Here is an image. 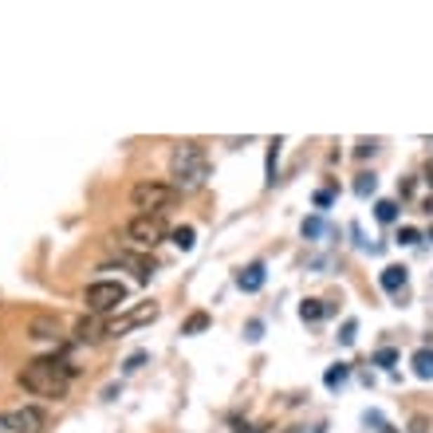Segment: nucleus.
I'll use <instances>...</instances> for the list:
<instances>
[{
    "label": "nucleus",
    "mask_w": 433,
    "mask_h": 433,
    "mask_svg": "<svg viewBox=\"0 0 433 433\" xmlns=\"http://www.w3.org/2000/svg\"><path fill=\"white\" fill-rule=\"evenodd\" d=\"M71 378H75V366L60 354H40V359H32L24 363L20 371V386L36 398H51V402H60L63 394H67Z\"/></svg>",
    "instance_id": "obj_1"
},
{
    "label": "nucleus",
    "mask_w": 433,
    "mask_h": 433,
    "mask_svg": "<svg viewBox=\"0 0 433 433\" xmlns=\"http://www.w3.org/2000/svg\"><path fill=\"white\" fill-rule=\"evenodd\" d=\"M170 178H173V189L178 193H193L209 182V154L197 146V142H182L170 158Z\"/></svg>",
    "instance_id": "obj_2"
},
{
    "label": "nucleus",
    "mask_w": 433,
    "mask_h": 433,
    "mask_svg": "<svg viewBox=\"0 0 433 433\" xmlns=\"http://www.w3.org/2000/svg\"><path fill=\"white\" fill-rule=\"evenodd\" d=\"M178 197H182V193L173 189L170 182H138L131 189L134 209H138V213H158V217L170 209V205H178Z\"/></svg>",
    "instance_id": "obj_3"
},
{
    "label": "nucleus",
    "mask_w": 433,
    "mask_h": 433,
    "mask_svg": "<svg viewBox=\"0 0 433 433\" xmlns=\"http://www.w3.org/2000/svg\"><path fill=\"white\" fill-rule=\"evenodd\" d=\"M122 303H126V284H119V280L87 284V307H91V315H111Z\"/></svg>",
    "instance_id": "obj_4"
},
{
    "label": "nucleus",
    "mask_w": 433,
    "mask_h": 433,
    "mask_svg": "<svg viewBox=\"0 0 433 433\" xmlns=\"http://www.w3.org/2000/svg\"><path fill=\"white\" fill-rule=\"evenodd\" d=\"M166 221H161L158 213H138L131 225H126V241L134 244V248H154V244L166 241Z\"/></svg>",
    "instance_id": "obj_5"
},
{
    "label": "nucleus",
    "mask_w": 433,
    "mask_h": 433,
    "mask_svg": "<svg viewBox=\"0 0 433 433\" xmlns=\"http://www.w3.org/2000/svg\"><path fill=\"white\" fill-rule=\"evenodd\" d=\"M44 425H48V413L40 406H16L0 413V429L8 433H44Z\"/></svg>",
    "instance_id": "obj_6"
},
{
    "label": "nucleus",
    "mask_w": 433,
    "mask_h": 433,
    "mask_svg": "<svg viewBox=\"0 0 433 433\" xmlns=\"http://www.w3.org/2000/svg\"><path fill=\"white\" fill-rule=\"evenodd\" d=\"M158 319V303H134L131 312H122L119 319H107V339H114V335H126L134 331V327H146V323Z\"/></svg>",
    "instance_id": "obj_7"
},
{
    "label": "nucleus",
    "mask_w": 433,
    "mask_h": 433,
    "mask_svg": "<svg viewBox=\"0 0 433 433\" xmlns=\"http://www.w3.org/2000/svg\"><path fill=\"white\" fill-rule=\"evenodd\" d=\"M264 280H268V268H264L260 260H252V264H244L241 272H237V288H241V292H260L264 288Z\"/></svg>",
    "instance_id": "obj_8"
},
{
    "label": "nucleus",
    "mask_w": 433,
    "mask_h": 433,
    "mask_svg": "<svg viewBox=\"0 0 433 433\" xmlns=\"http://www.w3.org/2000/svg\"><path fill=\"white\" fill-rule=\"evenodd\" d=\"M75 339H79V342L107 339V319H102V315H91V319H79V323H75Z\"/></svg>",
    "instance_id": "obj_9"
},
{
    "label": "nucleus",
    "mask_w": 433,
    "mask_h": 433,
    "mask_svg": "<svg viewBox=\"0 0 433 433\" xmlns=\"http://www.w3.org/2000/svg\"><path fill=\"white\" fill-rule=\"evenodd\" d=\"M406 268L402 264H386L382 268V276H378V284H382V292H390V295H398V292H406Z\"/></svg>",
    "instance_id": "obj_10"
},
{
    "label": "nucleus",
    "mask_w": 433,
    "mask_h": 433,
    "mask_svg": "<svg viewBox=\"0 0 433 433\" xmlns=\"http://www.w3.org/2000/svg\"><path fill=\"white\" fill-rule=\"evenodd\" d=\"M331 315V303H323V300H303L300 303V319L303 323H319Z\"/></svg>",
    "instance_id": "obj_11"
},
{
    "label": "nucleus",
    "mask_w": 433,
    "mask_h": 433,
    "mask_svg": "<svg viewBox=\"0 0 433 433\" xmlns=\"http://www.w3.org/2000/svg\"><path fill=\"white\" fill-rule=\"evenodd\" d=\"M410 366H413V374H418L422 382H429V378H433V351H429V347H422V351H413Z\"/></svg>",
    "instance_id": "obj_12"
},
{
    "label": "nucleus",
    "mask_w": 433,
    "mask_h": 433,
    "mask_svg": "<svg viewBox=\"0 0 433 433\" xmlns=\"http://www.w3.org/2000/svg\"><path fill=\"white\" fill-rule=\"evenodd\" d=\"M347 378H351V363H335L323 374V386H327V390H339V386H347Z\"/></svg>",
    "instance_id": "obj_13"
},
{
    "label": "nucleus",
    "mask_w": 433,
    "mask_h": 433,
    "mask_svg": "<svg viewBox=\"0 0 433 433\" xmlns=\"http://www.w3.org/2000/svg\"><path fill=\"white\" fill-rule=\"evenodd\" d=\"M170 237H173V244H178L182 252H189L193 244H197V232H193V225H182V229H173Z\"/></svg>",
    "instance_id": "obj_14"
},
{
    "label": "nucleus",
    "mask_w": 433,
    "mask_h": 433,
    "mask_svg": "<svg viewBox=\"0 0 433 433\" xmlns=\"http://www.w3.org/2000/svg\"><path fill=\"white\" fill-rule=\"evenodd\" d=\"M209 327V312H193L189 319L182 323V335H201Z\"/></svg>",
    "instance_id": "obj_15"
},
{
    "label": "nucleus",
    "mask_w": 433,
    "mask_h": 433,
    "mask_svg": "<svg viewBox=\"0 0 433 433\" xmlns=\"http://www.w3.org/2000/svg\"><path fill=\"white\" fill-rule=\"evenodd\" d=\"M374 217H378L382 225H394L398 221V201H378L374 205Z\"/></svg>",
    "instance_id": "obj_16"
},
{
    "label": "nucleus",
    "mask_w": 433,
    "mask_h": 433,
    "mask_svg": "<svg viewBox=\"0 0 433 433\" xmlns=\"http://www.w3.org/2000/svg\"><path fill=\"white\" fill-rule=\"evenodd\" d=\"M55 335H60V327H55L51 319H36V323H32V339H55Z\"/></svg>",
    "instance_id": "obj_17"
},
{
    "label": "nucleus",
    "mask_w": 433,
    "mask_h": 433,
    "mask_svg": "<svg viewBox=\"0 0 433 433\" xmlns=\"http://www.w3.org/2000/svg\"><path fill=\"white\" fill-rule=\"evenodd\" d=\"M374 189H378V178H374V173H359V178H354V193H359V197H371Z\"/></svg>",
    "instance_id": "obj_18"
},
{
    "label": "nucleus",
    "mask_w": 433,
    "mask_h": 433,
    "mask_svg": "<svg viewBox=\"0 0 433 433\" xmlns=\"http://www.w3.org/2000/svg\"><path fill=\"white\" fill-rule=\"evenodd\" d=\"M303 237H307V241H319L323 237V217H307V221H303Z\"/></svg>",
    "instance_id": "obj_19"
},
{
    "label": "nucleus",
    "mask_w": 433,
    "mask_h": 433,
    "mask_svg": "<svg viewBox=\"0 0 433 433\" xmlns=\"http://www.w3.org/2000/svg\"><path fill=\"white\" fill-rule=\"evenodd\" d=\"M354 339H359V323H354V319H347V323H342V335H339V342H342V347H351Z\"/></svg>",
    "instance_id": "obj_20"
},
{
    "label": "nucleus",
    "mask_w": 433,
    "mask_h": 433,
    "mask_svg": "<svg viewBox=\"0 0 433 433\" xmlns=\"http://www.w3.org/2000/svg\"><path fill=\"white\" fill-rule=\"evenodd\" d=\"M276 154H280V138L268 146V185H276Z\"/></svg>",
    "instance_id": "obj_21"
},
{
    "label": "nucleus",
    "mask_w": 433,
    "mask_h": 433,
    "mask_svg": "<svg viewBox=\"0 0 433 433\" xmlns=\"http://www.w3.org/2000/svg\"><path fill=\"white\" fill-rule=\"evenodd\" d=\"M418 241H422V232H418V229H410V225L398 229V244H418Z\"/></svg>",
    "instance_id": "obj_22"
},
{
    "label": "nucleus",
    "mask_w": 433,
    "mask_h": 433,
    "mask_svg": "<svg viewBox=\"0 0 433 433\" xmlns=\"http://www.w3.org/2000/svg\"><path fill=\"white\" fill-rule=\"evenodd\" d=\"M260 335H264V323L260 319H252L248 327H244V339H248V342H260Z\"/></svg>",
    "instance_id": "obj_23"
},
{
    "label": "nucleus",
    "mask_w": 433,
    "mask_h": 433,
    "mask_svg": "<svg viewBox=\"0 0 433 433\" xmlns=\"http://www.w3.org/2000/svg\"><path fill=\"white\" fill-rule=\"evenodd\" d=\"M374 363H378V366H394V363H398V354H394L390 347H386V351H378V354H374Z\"/></svg>",
    "instance_id": "obj_24"
},
{
    "label": "nucleus",
    "mask_w": 433,
    "mask_h": 433,
    "mask_svg": "<svg viewBox=\"0 0 433 433\" xmlns=\"http://www.w3.org/2000/svg\"><path fill=\"white\" fill-rule=\"evenodd\" d=\"M142 363H146V351H134L131 359H126V363H122V371H138Z\"/></svg>",
    "instance_id": "obj_25"
},
{
    "label": "nucleus",
    "mask_w": 433,
    "mask_h": 433,
    "mask_svg": "<svg viewBox=\"0 0 433 433\" xmlns=\"http://www.w3.org/2000/svg\"><path fill=\"white\" fill-rule=\"evenodd\" d=\"M371 154H374V142H359V146H354V158H371Z\"/></svg>",
    "instance_id": "obj_26"
},
{
    "label": "nucleus",
    "mask_w": 433,
    "mask_h": 433,
    "mask_svg": "<svg viewBox=\"0 0 433 433\" xmlns=\"http://www.w3.org/2000/svg\"><path fill=\"white\" fill-rule=\"evenodd\" d=\"M331 201H335V193H331V189H319V193H315V205H319V209H327Z\"/></svg>",
    "instance_id": "obj_27"
},
{
    "label": "nucleus",
    "mask_w": 433,
    "mask_h": 433,
    "mask_svg": "<svg viewBox=\"0 0 433 433\" xmlns=\"http://www.w3.org/2000/svg\"><path fill=\"white\" fill-rule=\"evenodd\" d=\"M382 433H398V429H382Z\"/></svg>",
    "instance_id": "obj_28"
},
{
    "label": "nucleus",
    "mask_w": 433,
    "mask_h": 433,
    "mask_svg": "<svg viewBox=\"0 0 433 433\" xmlns=\"http://www.w3.org/2000/svg\"><path fill=\"white\" fill-rule=\"evenodd\" d=\"M429 241H433V229H429Z\"/></svg>",
    "instance_id": "obj_29"
}]
</instances>
